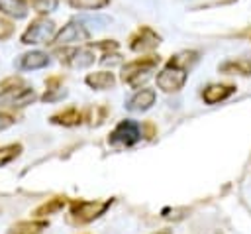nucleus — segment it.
<instances>
[{"label": "nucleus", "instance_id": "ddd939ff", "mask_svg": "<svg viewBox=\"0 0 251 234\" xmlns=\"http://www.w3.org/2000/svg\"><path fill=\"white\" fill-rule=\"evenodd\" d=\"M0 14L12 20H24L29 14V6L25 0H0Z\"/></svg>", "mask_w": 251, "mask_h": 234}, {"label": "nucleus", "instance_id": "0eeeda50", "mask_svg": "<svg viewBox=\"0 0 251 234\" xmlns=\"http://www.w3.org/2000/svg\"><path fill=\"white\" fill-rule=\"evenodd\" d=\"M110 144H122V146H133L141 140V128L135 120H122L110 134Z\"/></svg>", "mask_w": 251, "mask_h": 234}, {"label": "nucleus", "instance_id": "f03ea898", "mask_svg": "<svg viewBox=\"0 0 251 234\" xmlns=\"http://www.w3.org/2000/svg\"><path fill=\"white\" fill-rule=\"evenodd\" d=\"M112 205V199L106 201H75L71 205V222L73 224H88L92 220H96L98 216H102Z\"/></svg>", "mask_w": 251, "mask_h": 234}, {"label": "nucleus", "instance_id": "39448f33", "mask_svg": "<svg viewBox=\"0 0 251 234\" xmlns=\"http://www.w3.org/2000/svg\"><path fill=\"white\" fill-rule=\"evenodd\" d=\"M35 98H37V94L29 87H24V85L4 87L0 90V112L8 110V108H24V106L31 104Z\"/></svg>", "mask_w": 251, "mask_h": 234}, {"label": "nucleus", "instance_id": "1a4fd4ad", "mask_svg": "<svg viewBox=\"0 0 251 234\" xmlns=\"http://www.w3.org/2000/svg\"><path fill=\"white\" fill-rule=\"evenodd\" d=\"M94 51L90 47H75L69 51L61 53V61L73 69H86L90 65H94Z\"/></svg>", "mask_w": 251, "mask_h": 234}, {"label": "nucleus", "instance_id": "f257e3e1", "mask_svg": "<svg viewBox=\"0 0 251 234\" xmlns=\"http://www.w3.org/2000/svg\"><path fill=\"white\" fill-rule=\"evenodd\" d=\"M157 65H159V57H139L135 61H129L122 69V81L127 83L129 87L137 88L141 83H145L151 77V73Z\"/></svg>", "mask_w": 251, "mask_h": 234}, {"label": "nucleus", "instance_id": "412c9836", "mask_svg": "<svg viewBox=\"0 0 251 234\" xmlns=\"http://www.w3.org/2000/svg\"><path fill=\"white\" fill-rule=\"evenodd\" d=\"M67 2L76 10H100L108 6L110 0H67Z\"/></svg>", "mask_w": 251, "mask_h": 234}, {"label": "nucleus", "instance_id": "5701e85b", "mask_svg": "<svg viewBox=\"0 0 251 234\" xmlns=\"http://www.w3.org/2000/svg\"><path fill=\"white\" fill-rule=\"evenodd\" d=\"M14 29H16L14 24H12L4 14H0V41L12 37V35H14Z\"/></svg>", "mask_w": 251, "mask_h": 234}, {"label": "nucleus", "instance_id": "20e7f679", "mask_svg": "<svg viewBox=\"0 0 251 234\" xmlns=\"http://www.w3.org/2000/svg\"><path fill=\"white\" fill-rule=\"evenodd\" d=\"M188 79V69L169 61L159 73H157V87L163 90V92H176L184 87Z\"/></svg>", "mask_w": 251, "mask_h": 234}, {"label": "nucleus", "instance_id": "a211bd4d", "mask_svg": "<svg viewBox=\"0 0 251 234\" xmlns=\"http://www.w3.org/2000/svg\"><path fill=\"white\" fill-rule=\"evenodd\" d=\"M65 197H53V199H49L47 203H43L41 206H37L35 210H33V214L37 216V218H43V216H47V214H55L57 210H61L63 206H65Z\"/></svg>", "mask_w": 251, "mask_h": 234}, {"label": "nucleus", "instance_id": "423d86ee", "mask_svg": "<svg viewBox=\"0 0 251 234\" xmlns=\"http://www.w3.org/2000/svg\"><path fill=\"white\" fill-rule=\"evenodd\" d=\"M90 37V31L88 28L84 26V22L80 20H73L69 24H65L61 29H57L55 37L51 43L55 45H69V43H80V41H88Z\"/></svg>", "mask_w": 251, "mask_h": 234}, {"label": "nucleus", "instance_id": "7ed1b4c3", "mask_svg": "<svg viewBox=\"0 0 251 234\" xmlns=\"http://www.w3.org/2000/svg\"><path fill=\"white\" fill-rule=\"evenodd\" d=\"M57 33V26L53 20H47L43 16L35 18L27 28L25 31L22 33L20 41L25 43V45H37V43H51L53 37Z\"/></svg>", "mask_w": 251, "mask_h": 234}, {"label": "nucleus", "instance_id": "6ab92c4d", "mask_svg": "<svg viewBox=\"0 0 251 234\" xmlns=\"http://www.w3.org/2000/svg\"><path fill=\"white\" fill-rule=\"evenodd\" d=\"M25 4L31 10H35L39 16H45V14H51L57 10L59 0H25Z\"/></svg>", "mask_w": 251, "mask_h": 234}, {"label": "nucleus", "instance_id": "f3484780", "mask_svg": "<svg viewBox=\"0 0 251 234\" xmlns=\"http://www.w3.org/2000/svg\"><path fill=\"white\" fill-rule=\"evenodd\" d=\"M80 120H82V114L76 108H67L51 116V124H59V126H76L80 124Z\"/></svg>", "mask_w": 251, "mask_h": 234}, {"label": "nucleus", "instance_id": "6e6552de", "mask_svg": "<svg viewBox=\"0 0 251 234\" xmlns=\"http://www.w3.org/2000/svg\"><path fill=\"white\" fill-rule=\"evenodd\" d=\"M161 43L159 33H155L151 28L143 26L139 28L131 37H129V49L135 53H145V51H153L157 45Z\"/></svg>", "mask_w": 251, "mask_h": 234}, {"label": "nucleus", "instance_id": "2eb2a0df", "mask_svg": "<svg viewBox=\"0 0 251 234\" xmlns=\"http://www.w3.org/2000/svg\"><path fill=\"white\" fill-rule=\"evenodd\" d=\"M220 73L224 75H241V77H251V61L249 59H227L220 67Z\"/></svg>", "mask_w": 251, "mask_h": 234}, {"label": "nucleus", "instance_id": "9b49d317", "mask_svg": "<svg viewBox=\"0 0 251 234\" xmlns=\"http://www.w3.org/2000/svg\"><path fill=\"white\" fill-rule=\"evenodd\" d=\"M51 63L49 55L45 51H27L24 55H20L18 59V67L22 71H37V69H43Z\"/></svg>", "mask_w": 251, "mask_h": 234}, {"label": "nucleus", "instance_id": "b1692460", "mask_svg": "<svg viewBox=\"0 0 251 234\" xmlns=\"http://www.w3.org/2000/svg\"><path fill=\"white\" fill-rule=\"evenodd\" d=\"M14 122H16V120H14L10 114H2V112H0V132L8 130V128H10Z\"/></svg>", "mask_w": 251, "mask_h": 234}, {"label": "nucleus", "instance_id": "f8f14e48", "mask_svg": "<svg viewBox=\"0 0 251 234\" xmlns=\"http://www.w3.org/2000/svg\"><path fill=\"white\" fill-rule=\"evenodd\" d=\"M233 92H235V87L233 85H222V83H218V85L206 87L202 90V98H204L206 104H218V102L229 98Z\"/></svg>", "mask_w": 251, "mask_h": 234}, {"label": "nucleus", "instance_id": "393cba45", "mask_svg": "<svg viewBox=\"0 0 251 234\" xmlns=\"http://www.w3.org/2000/svg\"><path fill=\"white\" fill-rule=\"evenodd\" d=\"M155 234H173L171 230H159V232H155Z\"/></svg>", "mask_w": 251, "mask_h": 234}, {"label": "nucleus", "instance_id": "aec40b11", "mask_svg": "<svg viewBox=\"0 0 251 234\" xmlns=\"http://www.w3.org/2000/svg\"><path fill=\"white\" fill-rule=\"evenodd\" d=\"M20 153H22V146L20 144H8V146L0 147V167H4L6 163L14 161Z\"/></svg>", "mask_w": 251, "mask_h": 234}, {"label": "nucleus", "instance_id": "9d476101", "mask_svg": "<svg viewBox=\"0 0 251 234\" xmlns=\"http://www.w3.org/2000/svg\"><path fill=\"white\" fill-rule=\"evenodd\" d=\"M155 98H157V92L153 88H139L127 102H126V108L129 112H145L149 110L153 104H155Z\"/></svg>", "mask_w": 251, "mask_h": 234}, {"label": "nucleus", "instance_id": "dca6fc26", "mask_svg": "<svg viewBox=\"0 0 251 234\" xmlns=\"http://www.w3.org/2000/svg\"><path fill=\"white\" fill-rule=\"evenodd\" d=\"M47 228V220H22L8 228L6 234H41Z\"/></svg>", "mask_w": 251, "mask_h": 234}, {"label": "nucleus", "instance_id": "4468645a", "mask_svg": "<svg viewBox=\"0 0 251 234\" xmlns=\"http://www.w3.org/2000/svg\"><path fill=\"white\" fill-rule=\"evenodd\" d=\"M84 83L94 90H106L116 85V77L114 73H108V71H96V73H88L84 77Z\"/></svg>", "mask_w": 251, "mask_h": 234}, {"label": "nucleus", "instance_id": "4be33fe9", "mask_svg": "<svg viewBox=\"0 0 251 234\" xmlns=\"http://www.w3.org/2000/svg\"><path fill=\"white\" fill-rule=\"evenodd\" d=\"M67 96V90L63 88V87H51V88H47L45 90V94L41 96V100L43 102H55V100H63Z\"/></svg>", "mask_w": 251, "mask_h": 234}]
</instances>
